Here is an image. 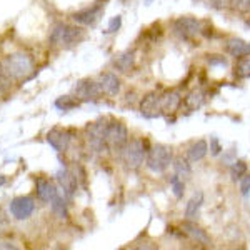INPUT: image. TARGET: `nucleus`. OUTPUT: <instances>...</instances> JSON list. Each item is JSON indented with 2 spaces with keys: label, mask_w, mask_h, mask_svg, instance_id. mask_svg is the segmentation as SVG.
Masks as SVG:
<instances>
[{
  "label": "nucleus",
  "mask_w": 250,
  "mask_h": 250,
  "mask_svg": "<svg viewBox=\"0 0 250 250\" xmlns=\"http://www.w3.org/2000/svg\"><path fill=\"white\" fill-rule=\"evenodd\" d=\"M47 142L55 152L62 154V152L68 150V147H70L72 135H70V132L65 130V128L54 127L47 132Z\"/></svg>",
  "instance_id": "15"
},
{
  "label": "nucleus",
  "mask_w": 250,
  "mask_h": 250,
  "mask_svg": "<svg viewBox=\"0 0 250 250\" xmlns=\"http://www.w3.org/2000/svg\"><path fill=\"white\" fill-rule=\"evenodd\" d=\"M10 229V220H9V217H7V213L0 208V233H3V232H7Z\"/></svg>",
  "instance_id": "35"
},
{
  "label": "nucleus",
  "mask_w": 250,
  "mask_h": 250,
  "mask_svg": "<svg viewBox=\"0 0 250 250\" xmlns=\"http://www.w3.org/2000/svg\"><path fill=\"white\" fill-rule=\"evenodd\" d=\"M235 159H237V157H235V152H233V150H230L227 155H224V157H222V160H224L225 164H229V165H230V164H232Z\"/></svg>",
  "instance_id": "36"
},
{
  "label": "nucleus",
  "mask_w": 250,
  "mask_h": 250,
  "mask_svg": "<svg viewBox=\"0 0 250 250\" xmlns=\"http://www.w3.org/2000/svg\"><path fill=\"white\" fill-rule=\"evenodd\" d=\"M85 37V32L82 27L77 25H68V23L59 22L52 27L50 35H48V42L52 47L59 48H70L80 43Z\"/></svg>",
  "instance_id": "2"
},
{
  "label": "nucleus",
  "mask_w": 250,
  "mask_h": 250,
  "mask_svg": "<svg viewBox=\"0 0 250 250\" xmlns=\"http://www.w3.org/2000/svg\"><path fill=\"white\" fill-rule=\"evenodd\" d=\"M140 115L144 119H159L162 117V104H160V94L157 92H148L140 99L139 104Z\"/></svg>",
  "instance_id": "10"
},
{
  "label": "nucleus",
  "mask_w": 250,
  "mask_h": 250,
  "mask_svg": "<svg viewBox=\"0 0 250 250\" xmlns=\"http://www.w3.org/2000/svg\"><path fill=\"white\" fill-rule=\"evenodd\" d=\"M50 208L59 219H67L68 217V205H67V200L63 199V195H59L55 197L54 200L50 202Z\"/></svg>",
  "instance_id": "27"
},
{
  "label": "nucleus",
  "mask_w": 250,
  "mask_h": 250,
  "mask_svg": "<svg viewBox=\"0 0 250 250\" xmlns=\"http://www.w3.org/2000/svg\"><path fill=\"white\" fill-rule=\"evenodd\" d=\"M105 127H107V120H97L92 122L90 125H87L85 128V140H87V147L92 152L99 154L104 148H107L105 144Z\"/></svg>",
  "instance_id": "7"
},
{
  "label": "nucleus",
  "mask_w": 250,
  "mask_h": 250,
  "mask_svg": "<svg viewBox=\"0 0 250 250\" xmlns=\"http://www.w3.org/2000/svg\"><path fill=\"white\" fill-rule=\"evenodd\" d=\"M137 59H135V52L134 50H125L122 54H119L114 60V65L119 72L122 74H128L135 68Z\"/></svg>",
  "instance_id": "22"
},
{
  "label": "nucleus",
  "mask_w": 250,
  "mask_h": 250,
  "mask_svg": "<svg viewBox=\"0 0 250 250\" xmlns=\"http://www.w3.org/2000/svg\"><path fill=\"white\" fill-rule=\"evenodd\" d=\"M168 184H170V190L173 193V197H175L177 200L184 199V193H185V180L180 179L179 175H173L170 177V180H168Z\"/></svg>",
  "instance_id": "28"
},
{
  "label": "nucleus",
  "mask_w": 250,
  "mask_h": 250,
  "mask_svg": "<svg viewBox=\"0 0 250 250\" xmlns=\"http://www.w3.org/2000/svg\"><path fill=\"white\" fill-rule=\"evenodd\" d=\"M172 34L177 39L184 40V42H192L195 40L199 35H202V22L195 17L190 15H182V17H177L170 25Z\"/></svg>",
  "instance_id": "5"
},
{
  "label": "nucleus",
  "mask_w": 250,
  "mask_h": 250,
  "mask_svg": "<svg viewBox=\"0 0 250 250\" xmlns=\"http://www.w3.org/2000/svg\"><path fill=\"white\" fill-rule=\"evenodd\" d=\"M55 179H57L59 187L62 188L63 195H65L67 199H72L79 188V180H77V177H75V173L72 172V168L63 167L62 165V168L55 173Z\"/></svg>",
  "instance_id": "14"
},
{
  "label": "nucleus",
  "mask_w": 250,
  "mask_h": 250,
  "mask_svg": "<svg viewBox=\"0 0 250 250\" xmlns=\"http://www.w3.org/2000/svg\"><path fill=\"white\" fill-rule=\"evenodd\" d=\"M104 10H105V5H104L102 2H97L95 5L75 12V14L72 15V20H74L75 23H79V25L92 27L99 22V19L102 17Z\"/></svg>",
  "instance_id": "11"
},
{
  "label": "nucleus",
  "mask_w": 250,
  "mask_h": 250,
  "mask_svg": "<svg viewBox=\"0 0 250 250\" xmlns=\"http://www.w3.org/2000/svg\"><path fill=\"white\" fill-rule=\"evenodd\" d=\"M72 92H74V95L77 97L80 102H97L104 95L100 83L90 79H82L79 82H75Z\"/></svg>",
  "instance_id": "8"
},
{
  "label": "nucleus",
  "mask_w": 250,
  "mask_h": 250,
  "mask_svg": "<svg viewBox=\"0 0 250 250\" xmlns=\"http://www.w3.org/2000/svg\"><path fill=\"white\" fill-rule=\"evenodd\" d=\"M99 83L102 92L108 97H117L120 94V88H122V80L114 72H105V74L100 75Z\"/></svg>",
  "instance_id": "18"
},
{
  "label": "nucleus",
  "mask_w": 250,
  "mask_h": 250,
  "mask_svg": "<svg viewBox=\"0 0 250 250\" xmlns=\"http://www.w3.org/2000/svg\"><path fill=\"white\" fill-rule=\"evenodd\" d=\"M224 50L227 55H230L233 59H242L250 55V42L240 39V37H230L225 40L224 43Z\"/></svg>",
  "instance_id": "16"
},
{
  "label": "nucleus",
  "mask_w": 250,
  "mask_h": 250,
  "mask_svg": "<svg viewBox=\"0 0 250 250\" xmlns=\"http://www.w3.org/2000/svg\"><path fill=\"white\" fill-rule=\"evenodd\" d=\"M35 192H37L39 200H42V202H48V204H50L52 200L59 195L57 185L52 182V180L43 179V177H39L37 182H35Z\"/></svg>",
  "instance_id": "17"
},
{
  "label": "nucleus",
  "mask_w": 250,
  "mask_h": 250,
  "mask_svg": "<svg viewBox=\"0 0 250 250\" xmlns=\"http://www.w3.org/2000/svg\"><path fill=\"white\" fill-rule=\"evenodd\" d=\"M208 152H210L212 157H219V155L224 154V147H222L219 137H215V135L210 137V144H208Z\"/></svg>",
  "instance_id": "31"
},
{
  "label": "nucleus",
  "mask_w": 250,
  "mask_h": 250,
  "mask_svg": "<svg viewBox=\"0 0 250 250\" xmlns=\"http://www.w3.org/2000/svg\"><path fill=\"white\" fill-rule=\"evenodd\" d=\"M239 190L244 197H249L250 193V173H245L239 180Z\"/></svg>",
  "instance_id": "33"
},
{
  "label": "nucleus",
  "mask_w": 250,
  "mask_h": 250,
  "mask_svg": "<svg viewBox=\"0 0 250 250\" xmlns=\"http://www.w3.org/2000/svg\"><path fill=\"white\" fill-rule=\"evenodd\" d=\"M205 60H207V63L210 67H222L225 68L229 65L227 59L224 57V55H219V54H210V55H205Z\"/></svg>",
  "instance_id": "30"
},
{
  "label": "nucleus",
  "mask_w": 250,
  "mask_h": 250,
  "mask_svg": "<svg viewBox=\"0 0 250 250\" xmlns=\"http://www.w3.org/2000/svg\"><path fill=\"white\" fill-rule=\"evenodd\" d=\"M120 27H122V15H115V17H112L110 22H108L105 34H115V32L120 30Z\"/></svg>",
  "instance_id": "32"
},
{
  "label": "nucleus",
  "mask_w": 250,
  "mask_h": 250,
  "mask_svg": "<svg viewBox=\"0 0 250 250\" xmlns=\"http://www.w3.org/2000/svg\"><path fill=\"white\" fill-rule=\"evenodd\" d=\"M180 229H182L180 232H182L184 235H187L190 240L195 242V244L205 245V247H210V245H212L210 235H208V233L205 232L195 220H187V219H185L182 222V225H180Z\"/></svg>",
  "instance_id": "13"
},
{
  "label": "nucleus",
  "mask_w": 250,
  "mask_h": 250,
  "mask_svg": "<svg viewBox=\"0 0 250 250\" xmlns=\"http://www.w3.org/2000/svg\"><path fill=\"white\" fill-rule=\"evenodd\" d=\"M150 2H152V0H145V3H147V5H150Z\"/></svg>",
  "instance_id": "39"
},
{
  "label": "nucleus",
  "mask_w": 250,
  "mask_h": 250,
  "mask_svg": "<svg viewBox=\"0 0 250 250\" xmlns=\"http://www.w3.org/2000/svg\"><path fill=\"white\" fill-rule=\"evenodd\" d=\"M173 162V152L168 145L155 144L148 148V155L145 160V167L148 172L155 173V175H162L170 168Z\"/></svg>",
  "instance_id": "3"
},
{
  "label": "nucleus",
  "mask_w": 250,
  "mask_h": 250,
  "mask_svg": "<svg viewBox=\"0 0 250 250\" xmlns=\"http://www.w3.org/2000/svg\"><path fill=\"white\" fill-rule=\"evenodd\" d=\"M148 142L145 139H130L127 142V145L122 150V159L124 164L128 170H139L145 165V160H147L148 155Z\"/></svg>",
  "instance_id": "4"
},
{
  "label": "nucleus",
  "mask_w": 250,
  "mask_h": 250,
  "mask_svg": "<svg viewBox=\"0 0 250 250\" xmlns=\"http://www.w3.org/2000/svg\"><path fill=\"white\" fill-rule=\"evenodd\" d=\"M34 59L25 52H15V54H10L3 60H0V68L9 75L12 82L27 80L34 74Z\"/></svg>",
  "instance_id": "1"
},
{
  "label": "nucleus",
  "mask_w": 250,
  "mask_h": 250,
  "mask_svg": "<svg viewBox=\"0 0 250 250\" xmlns=\"http://www.w3.org/2000/svg\"><path fill=\"white\" fill-rule=\"evenodd\" d=\"M7 184V177L5 175H0V187H2V185H5Z\"/></svg>",
  "instance_id": "37"
},
{
  "label": "nucleus",
  "mask_w": 250,
  "mask_h": 250,
  "mask_svg": "<svg viewBox=\"0 0 250 250\" xmlns=\"http://www.w3.org/2000/svg\"><path fill=\"white\" fill-rule=\"evenodd\" d=\"M230 7L242 15L250 14V0H229Z\"/></svg>",
  "instance_id": "29"
},
{
  "label": "nucleus",
  "mask_w": 250,
  "mask_h": 250,
  "mask_svg": "<svg viewBox=\"0 0 250 250\" xmlns=\"http://www.w3.org/2000/svg\"><path fill=\"white\" fill-rule=\"evenodd\" d=\"M229 172H230V179L233 180V182H239L242 177H244L245 173L249 172V165H247L245 160L235 159L230 164V168H229Z\"/></svg>",
  "instance_id": "26"
},
{
  "label": "nucleus",
  "mask_w": 250,
  "mask_h": 250,
  "mask_svg": "<svg viewBox=\"0 0 250 250\" xmlns=\"http://www.w3.org/2000/svg\"><path fill=\"white\" fill-rule=\"evenodd\" d=\"M207 154H208V142L205 139H199L188 145L187 152H185V157H187L192 164H197V162H202L205 157H207Z\"/></svg>",
  "instance_id": "19"
},
{
  "label": "nucleus",
  "mask_w": 250,
  "mask_h": 250,
  "mask_svg": "<svg viewBox=\"0 0 250 250\" xmlns=\"http://www.w3.org/2000/svg\"><path fill=\"white\" fill-rule=\"evenodd\" d=\"M10 213L14 219L17 220H27L32 217V213L35 212V202L32 197H15L10 200Z\"/></svg>",
  "instance_id": "12"
},
{
  "label": "nucleus",
  "mask_w": 250,
  "mask_h": 250,
  "mask_svg": "<svg viewBox=\"0 0 250 250\" xmlns=\"http://www.w3.org/2000/svg\"><path fill=\"white\" fill-rule=\"evenodd\" d=\"M182 100L184 95L180 90L172 88V90H165L164 94H160V104H162V117L173 122L175 120V114L182 108Z\"/></svg>",
  "instance_id": "9"
},
{
  "label": "nucleus",
  "mask_w": 250,
  "mask_h": 250,
  "mask_svg": "<svg viewBox=\"0 0 250 250\" xmlns=\"http://www.w3.org/2000/svg\"><path fill=\"white\" fill-rule=\"evenodd\" d=\"M172 168H173V173L179 175L180 179H184V180L188 179V177H192V162L184 155L173 157Z\"/></svg>",
  "instance_id": "23"
},
{
  "label": "nucleus",
  "mask_w": 250,
  "mask_h": 250,
  "mask_svg": "<svg viewBox=\"0 0 250 250\" xmlns=\"http://www.w3.org/2000/svg\"><path fill=\"white\" fill-rule=\"evenodd\" d=\"M205 104V94L200 88H192L182 100V107H185L187 112H197L204 107Z\"/></svg>",
  "instance_id": "20"
},
{
  "label": "nucleus",
  "mask_w": 250,
  "mask_h": 250,
  "mask_svg": "<svg viewBox=\"0 0 250 250\" xmlns=\"http://www.w3.org/2000/svg\"><path fill=\"white\" fill-rule=\"evenodd\" d=\"M80 104L82 102H80L75 95H62L55 100V107L62 112H70V110H74V108H79Z\"/></svg>",
  "instance_id": "24"
},
{
  "label": "nucleus",
  "mask_w": 250,
  "mask_h": 250,
  "mask_svg": "<svg viewBox=\"0 0 250 250\" xmlns=\"http://www.w3.org/2000/svg\"><path fill=\"white\" fill-rule=\"evenodd\" d=\"M0 249H17V247L12 244H5V245H0Z\"/></svg>",
  "instance_id": "38"
},
{
  "label": "nucleus",
  "mask_w": 250,
  "mask_h": 250,
  "mask_svg": "<svg viewBox=\"0 0 250 250\" xmlns=\"http://www.w3.org/2000/svg\"><path fill=\"white\" fill-rule=\"evenodd\" d=\"M202 205H204V192L202 190H197L190 197V199H188V202L185 204L184 219H187V220H197V217H199Z\"/></svg>",
  "instance_id": "21"
},
{
  "label": "nucleus",
  "mask_w": 250,
  "mask_h": 250,
  "mask_svg": "<svg viewBox=\"0 0 250 250\" xmlns=\"http://www.w3.org/2000/svg\"><path fill=\"white\" fill-rule=\"evenodd\" d=\"M10 85H12V80H10V77L5 74V72L2 70V68H0V95L5 94V92L10 88Z\"/></svg>",
  "instance_id": "34"
},
{
  "label": "nucleus",
  "mask_w": 250,
  "mask_h": 250,
  "mask_svg": "<svg viewBox=\"0 0 250 250\" xmlns=\"http://www.w3.org/2000/svg\"><path fill=\"white\" fill-rule=\"evenodd\" d=\"M233 75L240 80L250 79V55L235 60V65H233Z\"/></svg>",
  "instance_id": "25"
},
{
  "label": "nucleus",
  "mask_w": 250,
  "mask_h": 250,
  "mask_svg": "<svg viewBox=\"0 0 250 250\" xmlns=\"http://www.w3.org/2000/svg\"><path fill=\"white\" fill-rule=\"evenodd\" d=\"M130 140L128 137V128L127 125L120 120H110L105 127V144L107 148L114 152H122L127 142Z\"/></svg>",
  "instance_id": "6"
}]
</instances>
